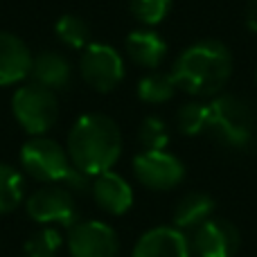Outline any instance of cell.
<instances>
[{
	"label": "cell",
	"mask_w": 257,
	"mask_h": 257,
	"mask_svg": "<svg viewBox=\"0 0 257 257\" xmlns=\"http://www.w3.org/2000/svg\"><path fill=\"white\" fill-rule=\"evenodd\" d=\"M122 154V133L111 117L88 113L75 122L68 133V156L86 176L95 178L108 172Z\"/></svg>",
	"instance_id": "6da1fadb"
},
{
	"label": "cell",
	"mask_w": 257,
	"mask_h": 257,
	"mask_svg": "<svg viewBox=\"0 0 257 257\" xmlns=\"http://www.w3.org/2000/svg\"><path fill=\"white\" fill-rule=\"evenodd\" d=\"M172 79L176 88L190 95L210 97L223 90L232 75V54L219 41L194 43L176 59L172 68Z\"/></svg>",
	"instance_id": "7a4b0ae2"
},
{
	"label": "cell",
	"mask_w": 257,
	"mask_h": 257,
	"mask_svg": "<svg viewBox=\"0 0 257 257\" xmlns=\"http://www.w3.org/2000/svg\"><path fill=\"white\" fill-rule=\"evenodd\" d=\"M21 165L32 178L45 185H63L72 194H81L93 187L90 176L72 165L68 151L50 138H32L21 149Z\"/></svg>",
	"instance_id": "3957f363"
},
{
	"label": "cell",
	"mask_w": 257,
	"mask_h": 257,
	"mask_svg": "<svg viewBox=\"0 0 257 257\" xmlns=\"http://www.w3.org/2000/svg\"><path fill=\"white\" fill-rule=\"evenodd\" d=\"M210 136L221 145L241 149L253 140L255 115L250 106L235 95H219L208 104V128Z\"/></svg>",
	"instance_id": "277c9868"
},
{
	"label": "cell",
	"mask_w": 257,
	"mask_h": 257,
	"mask_svg": "<svg viewBox=\"0 0 257 257\" xmlns=\"http://www.w3.org/2000/svg\"><path fill=\"white\" fill-rule=\"evenodd\" d=\"M12 113L16 122L32 136L50 131L59 117V102L54 90L41 84H27L12 97Z\"/></svg>",
	"instance_id": "5b68a950"
},
{
	"label": "cell",
	"mask_w": 257,
	"mask_h": 257,
	"mask_svg": "<svg viewBox=\"0 0 257 257\" xmlns=\"http://www.w3.org/2000/svg\"><path fill=\"white\" fill-rule=\"evenodd\" d=\"M84 81L97 93H111L124 79V61L120 52L106 43H88L79 61Z\"/></svg>",
	"instance_id": "8992f818"
},
{
	"label": "cell",
	"mask_w": 257,
	"mask_h": 257,
	"mask_svg": "<svg viewBox=\"0 0 257 257\" xmlns=\"http://www.w3.org/2000/svg\"><path fill=\"white\" fill-rule=\"evenodd\" d=\"M27 214L36 223H59V226H75L77 223V203L75 196L63 185H45L36 190L27 199Z\"/></svg>",
	"instance_id": "52a82bcc"
},
{
	"label": "cell",
	"mask_w": 257,
	"mask_h": 257,
	"mask_svg": "<svg viewBox=\"0 0 257 257\" xmlns=\"http://www.w3.org/2000/svg\"><path fill=\"white\" fill-rule=\"evenodd\" d=\"M72 257H117L120 237L104 221H77L66 237Z\"/></svg>",
	"instance_id": "ba28073f"
},
{
	"label": "cell",
	"mask_w": 257,
	"mask_h": 257,
	"mask_svg": "<svg viewBox=\"0 0 257 257\" xmlns=\"http://www.w3.org/2000/svg\"><path fill=\"white\" fill-rule=\"evenodd\" d=\"M133 174L149 190H172L185 176V167L174 154L160 151H140L133 158Z\"/></svg>",
	"instance_id": "9c48e42d"
},
{
	"label": "cell",
	"mask_w": 257,
	"mask_h": 257,
	"mask_svg": "<svg viewBox=\"0 0 257 257\" xmlns=\"http://www.w3.org/2000/svg\"><path fill=\"white\" fill-rule=\"evenodd\" d=\"M239 230L226 219H208L194 230L190 248L199 257H235L239 250Z\"/></svg>",
	"instance_id": "30bf717a"
},
{
	"label": "cell",
	"mask_w": 257,
	"mask_h": 257,
	"mask_svg": "<svg viewBox=\"0 0 257 257\" xmlns=\"http://www.w3.org/2000/svg\"><path fill=\"white\" fill-rule=\"evenodd\" d=\"M190 239L174 226L147 230L133 246V257H190Z\"/></svg>",
	"instance_id": "8fae6325"
},
{
	"label": "cell",
	"mask_w": 257,
	"mask_h": 257,
	"mask_svg": "<svg viewBox=\"0 0 257 257\" xmlns=\"http://www.w3.org/2000/svg\"><path fill=\"white\" fill-rule=\"evenodd\" d=\"M93 199L104 212L108 214H124L133 205V190L131 185L115 172H104L93 178Z\"/></svg>",
	"instance_id": "7c38bea8"
},
{
	"label": "cell",
	"mask_w": 257,
	"mask_h": 257,
	"mask_svg": "<svg viewBox=\"0 0 257 257\" xmlns=\"http://www.w3.org/2000/svg\"><path fill=\"white\" fill-rule=\"evenodd\" d=\"M32 70L30 48L12 32H0V86L21 81Z\"/></svg>",
	"instance_id": "4fadbf2b"
},
{
	"label": "cell",
	"mask_w": 257,
	"mask_h": 257,
	"mask_svg": "<svg viewBox=\"0 0 257 257\" xmlns=\"http://www.w3.org/2000/svg\"><path fill=\"white\" fill-rule=\"evenodd\" d=\"M34 84H41L50 90H61L70 84V63L59 52H41L36 59H32L30 70Z\"/></svg>",
	"instance_id": "5bb4252c"
},
{
	"label": "cell",
	"mask_w": 257,
	"mask_h": 257,
	"mask_svg": "<svg viewBox=\"0 0 257 257\" xmlns=\"http://www.w3.org/2000/svg\"><path fill=\"white\" fill-rule=\"evenodd\" d=\"M126 52L138 66L142 68H158L167 52V43L160 39L158 32L136 30L126 39Z\"/></svg>",
	"instance_id": "9a60e30c"
},
{
	"label": "cell",
	"mask_w": 257,
	"mask_h": 257,
	"mask_svg": "<svg viewBox=\"0 0 257 257\" xmlns=\"http://www.w3.org/2000/svg\"><path fill=\"white\" fill-rule=\"evenodd\" d=\"M214 212V201L212 196L203 194V192H192V194L183 196L174 208V228L178 230H196L201 223L212 219Z\"/></svg>",
	"instance_id": "2e32d148"
},
{
	"label": "cell",
	"mask_w": 257,
	"mask_h": 257,
	"mask_svg": "<svg viewBox=\"0 0 257 257\" xmlns=\"http://www.w3.org/2000/svg\"><path fill=\"white\" fill-rule=\"evenodd\" d=\"M174 93H176V84H174L169 72L167 75L165 72H149L138 84V97L149 104L167 102V99L174 97Z\"/></svg>",
	"instance_id": "e0dca14e"
},
{
	"label": "cell",
	"mask_w": 257,
	"mask_h": 257,
	"mask_svg": "<svg viewBox=\"0 0 257 257\" xmlns=\"http://www.w3.org/2000/svg\"><path fill=\"white\" fill-rule=\"evenodd\" d=\"M23 201V176L12 165L0 163V214L16 210Z\"/></svg>",
	"instance_id": "ac0fdd59"
},
{
	"label": "cell",
	"mask_w": 257,
	"mask_h": 257,
	"mask_svg": "<svg viewBox=\"0 0 257 257\" xmlns=\"http://www.w3.org/2000/svg\"><path fill=\"white\" fill-rule=\"evenodd\" d=\"M63 246V237L57 228L45 226L41 230L32 232L25 241V255L27 257H57Z\"/></svg>",
	"instance_id": "d6986e66"
},
{
	"label": "cell",
	"mask_w": 257,
	"mask_h": 257,
	"mask_svg": "<svg viewBox=\"0 0 257 257\" xmlns=\"http://www.w3.org/2000/svg\"><path fill=\"white\" fill-rule=\"evenodd\" d=\"M54 32H57V36L68 48H75V50H84L90 39V30L86 25V21L75 16V14H66V16L59 18L57 25H54Z\"/></svg>",
	"instance_id": "ffe728a7"
},
{
	"label": "cell",
	"mask_w": 257,
	"mask_h": 257,
	"mask_svg": "<svg viewBox=\"0 0 257 257\" xmlns=\"http://www.w3.org/2000/svg\"><path fill=\"white\" fill-rule=\"evenodd\" d=\"M176 126L185 136H199L208 128V104L190 102L178 108L176 113Z\"/></svg>",
	"instance_id": "44dd1931"
},
{
	"label": "cell",
	"mask_w": 257,
	"mask_h": 257,
	"mask_svg": "<svg viewBox=\"0 0 257 257\" xmlns=\"http://www.w3.org/2000/svg\"><path fill=\"white\" fill-rule=\"evenodd\" d=\"M138 140L145 147L147 151H160L167 147L169 142V131L165 126V122L160 117H145L140 124V131H138Z\"/></svg>",
	"instance_id": "7402d4cb"
},
{
	"label": "cell",
	"mask_w": 257,
	"mask_h": 257,
	"mask_svg": "<svg viewBox=\"0 0 257 257\" xmlns=\"http://www.w3.org/2000/svg\"><path fill=\"white\" fill-rule=\"evenodd\" d=\"M172 0H131V14L145 25H158L169 14Z\"/></svg>",
	"instance_id": "603a6c76"
},
{
	"label": "cell",
	"mask_w": 257,
	"mask_h": 257,
	"mask_svg": "<svg viewBox=\"0 0 257 257\" xmlns=\"http://www.w3.org/2000/svg\"><path fill=\"white\" fill-rule=\"evenodd\" d=\"M246 25L250 32L257 34V0H248V7H246Z\"/></svg>",
	"instance_id": "cb8c5ba5"
}]
</instances>
